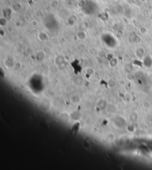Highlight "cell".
Wrapping results in <instances>:
<instances>
[{
  "mask_svg": "<svg viewBox=\"0 0 152 170\" xmlns=\"http://www.w3.org/2000/svg\"><path fill=\"white\" fill-rule=\"evenodd\" d=\"M114 124L118 128H123L125 126H127L126 120L121 117H118L115 118L114 121Z\"/></svg>",
  "mask_w": 152,
  "mask_h": 170,
  "instance_id": "3957f363",
  "label": "cell"
},
{
  "mask_svg": "<svg viewBox=\"0 0 152 170\" xmlns=\"http://www.w3.org/2000/svg\"><path fill=\"white\" fill-rule=\"evenodd\" d=\"M136 55L139 59H143L145 56V51L143 48H139L136 51Z\"/></svg>",
  "mask_w": 152,
  "mask_h": 170,
  "instance_id": "5b68a950",
  "label": "cell"
},
{
  "mask_svg": "<svg viewBox=\"0 0 152 170\" xmlns=\"http://www.w3.org/2000/svg\"><path fill=\"white\" fill-rule=\"evenodd\" d=\"M45 25L48 29H55L58 26V22L53 16H48L44 20Z\"/></svg>",
  "mask_w": 152,
  "mask_h": 170,
  "instance_id": "7a4b0ae2",
  "label": "cell"
},
{
  "mask_svg": "<svg viewBox=\"0 0 152 170\" xmlns=\"http://www.w3.org/2000/svg\"><path fill=\"white\" fill-rule=\"evenodd\" d=\"M80 6L83 12L87 15H93L98 10V6L92 0H82Z\"/></svg>",
  "mask_w": 152,
  "mask_h": 170,
  "instance_id": "6da1fadb",
  "label": "cell"
},
{
  "mask_svg": "<svg viewBox=\"0 0 152 170\" xmlns=\"http://www.w3.org/2000/svg\"><path fill=\"white\" fill-rule=\"evenodd\" d=\"M106 110H107L108 112L112 113V114H115L117 112L116 107L113 104H108Z\"/></svg>",
  "mask_w": 152,
  "mask_h": 170,
  "instance_id": "ba28073f",
  "label": "cell"
},
{
  "mask_svg": "<svg viewBox=\"0 0 152 170\" xmlns=\"http://www.w3.org/2000/svg\"><path fill=\"white\" fill-rule=\"evenodd\" d=\"M143 64L145 67L149 68L152 67V59L149 56H146L143 59Z\"/></svg>",
  "mask_w": 152,
  "mask_h": 170,
  "instance_id": "8992f818",
  "label": "cell"
},
{
  "mask_svg": "<svg viewBox=\"0 0 152 170\" xmlns=\"http://www.w3.org/2000/svg\"><path fill=\"white\" fill-rule=\"evenodd\" d=\"M136 130V128L133 124H129V125L127 126V130L129 132H133Z\"/></svg>",
  "mask_w": 152,
  "mask_h": 170,
  "instance_id": "8fae6325",
  "label": "cell"
},
{
  "mask_svg": "<svg viewBox=\"0 0 152 170\" xmlns=\"http://www.w3.org/2000/svg\"><path fill=\"white\" fill-rule=\"evenodd\" d=\"M107 105H108V104L107 103L106 100L105 99H103V98L99 99L96 103V107L100 110L106 109Z\"/></svg>",
  "mask_w": 152,
  "mask_h": 170,
  "instance_id": "277c9868",
  "label": "cell"
},
{
  "mask_svg": "<svg viewBox=\"0 0 152 170\" xmlns=\"http://www.w3.org/2000/svg\"><path fill=\"white\" fill-rule=\"evenodd\" d=\"M129 119H130V120L133 121V122L137 121L138 119V114L136 112H132L129 116Z\"/></svg>",
  "mask_w": 152,
  "mask_h": 170,
  "instance_id": "9c48e42d",
  "label": "cell"
},
{
  "mask_svg": "<svg viewBox=\"0 0 152 170\" xmlns=\"http://www.w3.org/2000/svg\"><path fill=\"white\" fill-rule=\"evenodd\" d=\"M108 86H109V87L111 88H114V87H116V82L115 81L112 80V79H111V80H110L109 82H108Z\"/></svg>",
  "mask_w": 152,
  "mask_h": 170,
  "instance_id": "30bf717a",
  "label": "cell"
},
{
  "mask_svg": "<svg viewBox=\"0 0 152 170\" xmlns=\"http://www.w3.org/2000/svg\"><path fill=\"white\" fill-rule=\"evenodd\" d=\"M70 100L71 101V103H73V104H77L80 103L81 100V99L79 95L75 94V95H73L72 96H71Z\"/></svg>",
  "mask_w": 152,
  "mask_h": 170,
  "instance_id": "52a82bcc",
  "label": "cell"
}]
</instances>
